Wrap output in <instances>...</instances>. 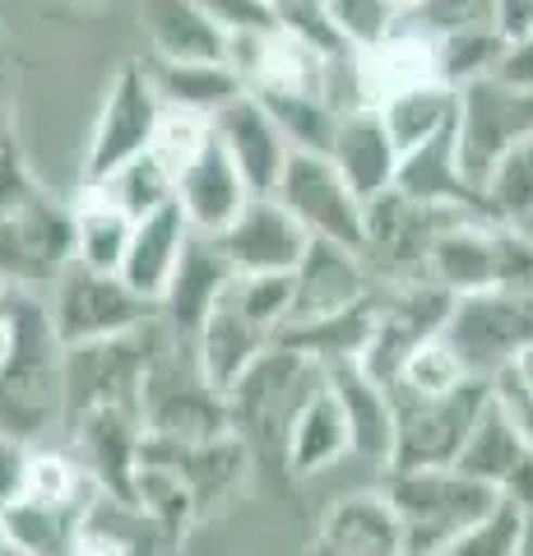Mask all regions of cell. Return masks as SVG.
<instances>
[{
	"label": "cell",
	"instance_id": "4",
	"mask_svg": "<svg viewBox=\"0 0 533 556\" xmlns=\"http://www.w3.org/2000/svg\"><path fill=\"white\" fill-rule=\"evenodd\" d=\"M153 126H158V112H153V102H149L144 79L135 75V70H126V75L116 79L107 116H102V130H98V153H93L98 172H116V163L140 159L153 139Z\"/></svg>",
	"mask_w": 533,
	"mask_h": 556
},
{
	"label": "cell",
	"instance_id": "15",
	"mask_svg": "<svg viewBox=\"0 0 533 556\" xmlns=\"http://www.w3.org/2000/svg\"><path fill=\"white\" fill-rule=\"evenodd\" d=\"M529 510L520 501H506L492 515H483L473 529H464L455 538L450 556H520L524 552V533H529Z\"/></svg>",
	"mask_w": 533,
	"mask_h": 556
},
{
	"label": "cell",
	"instance_id": "21",
	"mask_svg": "<svg viewBox=\"0 0 533 556\" xmlns=\"http://www.w3.org/2000/svg\"><path fill=\"white\" fill-rule=\"evenodd\" d=\"M24 486L38 506H56V501L71 492V468L61 459H33L28 473H24Z\"/></svg>",
	"mask_w": 533,
	"mask_h": 556
},
{
	"label": "cell",
	"instance_id": "17",
	"mask_svg": "<svg viewBox=\"0 0 533 556\" xmlns=\"http://www.w3.org/2000/svg\"><path fill=\"white\" fill-rule=\"evenodd\" d=\"M325 10H330L334 28L348 38L353 47H367L376 38H385L399 20V5L394 0H325Z\"/></svg>",
	"mask_w": 533,
	"mask_h": 556
},
{
	"label": "cell",
	"instance_id": "20",
	"mask_svg": "<svg viewBox=\"0 0 533 556\" xmlns=\"http://www.w3.org/2000/svg\"><path fill=\"white\" fill-rule=\"evenodd\" d=\"M496 386H502V390H496V408L510 417V427L520 431V441L533 450V394L520 386V380H515L510 367L502 371V380H496Z\"/></svg>",
	"mask_w": 533,
	"mask_h": 556
},
{
	"label": "cell",
	"instance_id": "2",
	"mask_svg": "<svg viewBox=\"0 0 533 556\" xmlns=\"http://www.w3.org/2000/svg\"><path fill=\"white\" fill-rule=\"evenodd\" d=\"M422 84H445L441 79V51L432 33H385L367 47H357V93L367 108L399 98Z\"/></svg>",
	"mask_w": 533,
	"mask_h": 556
},
{
	"label": "cell",
	"instance_id": "25",
	"mask_svg": "<svg viewBox=\"0 0 533 556\" xmlns=\"http://www.w3.org/2000/svg\"><path fill=\"white\" fill-rule=\"evenodd\" d=\"M524 228H529V232H533V218H529V223H524Z\"/></svg>",
	"mask_w": 533,
	"mask_h": 556
},
{
	"label": "cell",
	"instance_id": "1",
	"mask_svg": "<svg viewBox=\"0 0 533 556\" xmlns=\"http://www.w3.org/2000/svg\"><path fill=\"white\" fill-rule=\"evenodd\" d=\"M533 135V89H515V84L483 75L459 89V163L469 181L483 190L496 177L515 149Z\"/></svg>",
	"mask_w": 533,
	"mask_h": 556
},
{
	"label": "cell",
	"instance_id": "7",
	"mask_svg": "<svg viewBox=\"0 0 533 556\" xmlns=\"http://www.w3.org/2000/svg\"><path fill=\"white\" fill-rule=\"evenodd\" d=\"M223 149L237 163V172L251 181L279 177V139H274V121L255 102H232L223 112Z\"/></svg>",
	"mask_w": 533,
	"mask_h": 556
},
{
	"label": "cell",
	"instance_id": "9",
	"mask_svg": "<svg viewBox=\"0 0 533 556\" xmlns=\"http://www.w3.org/2000/svg\"><path fill=\"white\" fill-rule=\"evenodd\" d=\"M506 38L510 33L502 24H464V28H450V33H436L441 79L464 89V84L492 75L496 61H502V51H506Z\"/></svg>",
	"mask_w": 533,
	"mask_h": 556
},
{
	"label": "cell",
	"instance_id": "16",
	"mask_svg": "<svg viewBox=\"0 0 533 556\" xmlns=\"http://www.w3.org/2000/svg\"><path fill=\"white\" fill-rule=\"evenodd\" d=\"M487 204L510 223L533 218V135L496 167V177L487 181Z\"/></svg>",
	"mask_w": 533,
	"mask_h": 556
},
{
	"label": "cell",
	"instance_id": "12",
	"mask_svg": "<svg viewBox=\"0 0 533 556\" xmlns=\"http://www.w3.org/2000/svg\"><path fill=\"white\" fill-rule=\"evenodd\" d=\"M210 144H214V139H210V130H204L200 112L177 108V112L158 116V126H153V139H149V153L158 159V167L167 172V177L181 186V177L200 163V153L210 149Z\"/></svg>",
	"mask_w": 533,
	"mask_h": 556
},
{
	"label": "cell",
	"instance_id": "18",
	"mask_svg": "<svg viewBox=\"0 0 533 556\" xmlns=\"http://www.w3.org/2000/svg\"><path fill=\"white\" fill-rule=\"evenodd\" d=\"M195 5L210 14V20L237 38V33H265V28H279V14L269 10V0H195Z\"/></svg>",
	"mask_w": 533,
	"mask_h": 556
},
{
	"label": "cell",
	"instance_id": "13",
	"mask_svg": "<svg viewBox=\"0 0 533 556\" xmlns=\"http://www.w3.org/2000/svg\"><path fill=\"white\" fill-rule=\"evenodd\" d=\"M181 186H186V200L195 204V214L228 218L237 208V186H242V172H237V163L228 159V149L210 144L200 153V163L181 177Z\"/></svg>",
	"mask_w": 533,
	"mask_h": 556
},
{
	"label": "cell",
	"instance_id": "14",
	"mask_svg": "<svg viewBox=\"0 0 533 556\" xmlns=\"http://www.w3.org/2000/svg\"><path fill=\"white\" fill-rule=\"evenodd\" d=\"M464 376H469V367H464V353L450 339H418L408 348V357H404L408 390L422 394V399L455 394L464 386Z\"/></svg>",
	"mask_w": 533,
	"mask_h": 556
},
{
	"label": "cell",
	"instance_id": "8",
	"mask_svg": "<svg viewBox=\"0 0 533 556\" xmlns=\"http://www.w3.org/2000/svg\"><path fill=\"white\" fill-rule=\"evenodd\" d=\"M502 241L506 232H445L436 237V265L459 288H502Z\"/></svg>",
	"mask_w": 533,
	"mask_h": 556
},
{
	"label": "cell",
	"instance_id": "3",
	"mask_svg": "<svg viewBox=\"0 0 533 556\" xmlns=\"http://www.w3.org/2000/svg\"><path fill=\"white\" fill-rule=\"evenodd\" d=\"M330 153H334V167L343 172V181L357 195H381L385 186H394V172H399V159H404L381 108H367V102L339 121Z\"/></svg>",
	"mask_w": 533,
	"mask_h": 556
},
{
	"label": "cell",
	"instance_id": "22",
	"mask_svg": "<svg viewBox=\"0 0 533 556\" xmlns=\"http://www.w3.org/2000/svg\"><path fill=\"white\" fill-rule=\"evenodd\" d=\"M510 371H515V380H520V386L533 394V343H529V348H520V353L510 357Z\"/></svg>",
	"mask_w": 533,
	"mask_h": 556
},
{
	"label": "cell",
	"instance_id": "11",
	"mask_svg": "<svg viewBox=\"0 0 533 556\" xmlns=\"http://www.w3.org/2000/svg\"><path fill=\"white\" fill-rule=\"evenodd\" d=\"M158 84L177 108H191V112H200L204 102H228L237 89L232 70L223 61H177V56H163Z\"/></svg>",
	"mask_w": 533,
	"mask_h": 556
},
{
	"label": "cell",
	"instance_id": "6",
	"mask_svg": "<svg viewBox=\"0 0 533 556\" xmlns=\"http://www.w3.org/2000/svg\"><path fill=\"white\" fill-rule=\"evenodd\" d=\"M381 116L394 135L399 153L427 144L432 135H441L445 126H455L459 116V89L455 84H422V89H408L399 98L381 102Z\"/></svg>",
	"mask_w": 533,
	"mask_h": 556
},
{
	"label": "cell",
	"instance_id": "24",
	"mask_svg": "<svg viewBox=\"0 0 533 556\" xmlns=\"http://www.w3.org/2000/svg\"><path fill=\"white\" fill-rule=\"evenodd\" d=\"M394 5H399V20H408L413 10H422V0H394Z\"/></svg>",
	"mask_w": 533,
	"mask_h": 556
},
{
	"label": "cell",
	"instance_id": "5",
	"mask_svg": "<svg viewBox=\"0 0 533 556\" xmlns=\"http://www.w3.org/2000/svg\"><path fill=\"white\" fill-rule=\"evenodd\" d=\"M140 14L163 47V56L177 61H223L228 33H223L195 0H140Z\"/></svg>",
	"mask_w": 533,
	"mask_h": 556
},
{
	"label": "cell",
	"instance_id": "19",
	"mask_svg": "<svg viewBox=\"0 0 533 556\" xmlns=\"http://www.w3.org/2000/svg\"><path fill=\"white\" fill-rule=\"evenodd\" d=\"M492 75L515 84V89H533V24L520 28V33H510L506 51H502V61H496Z\"/></svg>",
	"mask_w": 533,
	"mask_h": 556
},
{
	"label": "cell",
	"instance_id": "10",
	"mask_svg": "<svg viewBox=\"0 0 533 556\" xmlns=\"http://www.w3.org/2000/svg\"><path fill=\"white\" fill-rule=\"evenodd\" d=\"M529 445L520 441V431L510 427V417L502 408H492L483 422L473 427L469 445H464V473L478 478V482H510L515 468L524 464Z\"/></svg>",
	"mask_w": 533,
	"mask_h": 556
},
{
	"label": "cell",
	"instance_id": "23",
	"mask_svg": "<svg viewBox=\"0 0 533 556\" xmlns=\"http://www.w3.org/2000/svg\"><path fill=\"white\" fill-rule=\"evenodd\" d=\"M79 556H122V552H116V547H102V543H93V547H84Z\"/></svg>",
	"mask_w": 533,
	"mask_h": 556
}]
</instances>
